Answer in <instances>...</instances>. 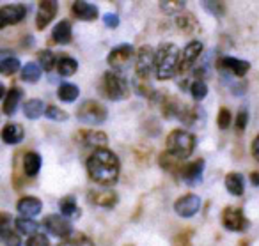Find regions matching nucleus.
<instances>
[{
  "mask_svg": "<svg viewBox=\"0 0 259 246\" xmlns=\"http://www.w3.org/2000/svg\"><path fill=\"white\" fill-rule=\"evenodd\" d=\"M87 172H89V177L94 182L103 186H112L119 179L121 163H119V158L112 151H108L107 147L96 149L87 160Z\"/></svg>",
  "mask_w": 259,
  "mask_h": 246,
  "instance_id": "1",
  "label": "nucleus"
},
{
  "mask_svg": "<svg viewBox=\"0 0 259 246\" xmlns=\"http://www.w3.org/2000/svg\"><path fill=\"white\" fill-rule=\"evenodd\" d=\"M180 48L174 43H162L156 48L155 75L158 80H170L180 69Z\"/></svg>",
  "mask_w": 259,
  "mask_h": 246,
  "instance_id": "2",
  "label": "nucleus"
},
{
  "mask_svg": "<svg viewBox=\"0 0 259 246\" xmlns=\"http://www.w3.org/2000/svg\"><path fill=\"white\" fill-rule=\"evenodd\" d=\"M195 149V136L185 129H174L167 136V151L180 160H187Z\"/></svg>",
  "mask_w": 259,
  "mask_h": 246,
  "instance_id": "3",
  "label": "nucleus"
},
{
  "mask_svg": "<svg viewBox=\"0 0 259 246\" xmlns=\"http://www.w3.org/2000/svg\"><path fill=\"white\" fill-rule=\"evenodd\" d=\"M101 89H103L105 96L112 101L128 100V96H130L128 80L122 75H119V73H112V71L105 73L103 80H101Z\"/></svg>",
  "mask_w": 259,
  "mask_h": 246,
  "instance_id": "4",
  "label": "nucleus"
},
{
  "mask_svg": "<svg viewBox=\"0 0 259 246\" xmlns=\"http://www.w3.org/2000/svg\"><path fill=\"white\" fill-rule=\"evenodd\" d=\"M108 117V110L103 103L94 100H87L76 110V119L80 122H85L89 126H100L107 121Z\"/></svg>",
  "mask_w": 259,
  "mask_h": 246,
  "instance_id": "5",
  "label": "nucleus"
},
{
  "mask_svg": "<svg viewBox=\"0 0 259 246\" xmlns=\"http://www.w3.org/2000/svg\"><path fill=\"white\" fill-rule=\"evenodd\" d=\"M222 225L231 232H245L250 223H248L243 209L234 206H227L222 211Z\"/></svg>",
  "mask_w": 259,
  "mask_h": 246,
  "instance_id": "6",
  "label": "nucleus"
},
{
  "mask_svg": "<svg viewBox=\"0 0 259 246\" xmlns=\"http://www.w3.org/2000/svg\"><path fill=\"white\" fill-rule=\"evenodd\" d=\"M134 55H135V50L132 44H117L114 50L108 54L107 57V62L110 68H114L115 71H122L130 66V62L134 61Z\"/></svg>",
  "mask_w": 259,
  "mask_h": 246,
  "instance_id": "7",
  "label": "nucleus"
},
{
  "mask_svg": "<svg viewBox=\"0 0 259 246\" xmlns=\"http://www.w3.org/2000/svg\"><path fill=\"white\" fill-rule=\"evenodd\" d=\"M155 59H156V50L151 48L149 44L142 46L137 54V61H135V73L139 78H146L155 71Z\"/></svg>",
  "mask_w": 259,
  "mask_h": 246,
  "instance_id": "8",
  "label": "nucleus"
},
{
  "mask_svg": "<svg viewBox=\"0 0 259 246\" xmlns=\"http://www.w3.org/2000/svg\"><path fill=\"white\" fill-rule=\"evenodd\" d=\"M43 227L48 230V234L55 235L61 239H69L73 235V227L68 221L66 216H59V214H50L43 220Z\"/></svg>",
  "mask_w": 259,
  "mask_h": 246,
  "instance_id": "9",
  "label": "nucleus"
},
{
  "mask_svg": "<svg viewBox=\"0 0 259 246\" xmlns=\"http://www.w3.org/2000/svg\"><path fill=\"white\" fill-rule=\"evenodd\" d=\"M201 54H202V43L201 41H190V43L185 46V50L181 52L180 69H178V73H180L181 76L187 75V73L194 68L195 62L199 61Z\"/></svg>",
  "mask_w": 259,
  "mask_h": 246,
  "instance_id": "10",
  "label": "nucleus"
},
{
  "mask_svg": "<svg viewBox=\"0 0 259 246\" xmlns=\"http://www.w3.org/2000/svg\"><path fill=\"white\" fill-rule=\"evenodd\" d=\"M201 209V196L195 193H187V195L180 196L174 204V211L178 216L181 218H192L199 213Z\"/></svg>",
  "mask_w": 259,
  "mask_h": 246,
  "instance_id": "11",
  "label": "nucleus"
},
{
  "mask_svg": "<svg viewBox=\"0 0 259 246\" xmlns=\"http://www.w3.org/2000/svg\"><path fill=\"white\" fill-rule=\"evenodd\" d=\"M29 13V8L23 4L15 6H2L0 9V29H6L8 25H16L20 23Z\"/></svg>",
  "mask_w": 259,
  "mask_h": 246,
  "instance_id": "12",
  "label": "nucleus"
},
{
  "mask_svg": "<svg viewBox=\"0 0 259 246\" xmlns=\"http://www.w3.org/2000/svg\"><path fill=\"white\" fill-rule=\"evenodd\" d=\"M87 199H89L91 204H94V206H98V207H105V209H112V207H115L119 202V195L114 189H108V188L91 189V191L87 193Z\"/></svg>",
  "mask_w": 259,
  "mask_h": 246,
  "instance_id": "13",
  "label": "nucleus"
},
{
  "mask_svg": "<svg viewBox=\"0 0 259 246\" xmlns=\"http://www.w3.org/2000/svg\"><path fill=\"white\" fill-rule=\"evenodd\" d=\"M204 160L199 158V160H194V161H188V163L183 165L181 168V179H183L187 184L190 186H195L202 181V172H204Z\"/></svg>",
  "mask_w": 259,
  "mask_h": 246,
  "instance_id": "14",
  "label": "nucleus"
},
{
  "mask_svg": "<svg viewBox=\"0 0 259 246\" xmlns=\"http://www.w3.org/2000/svg\"><path fill=\"white\" fill-rule=\"evenodd\" d=\"M59 11V4L57 2H52V0H43L37 6V15H36V27L39 30L47 29L50 25V22L55 18Z\"/></svg>",
  "mask_w": 259,
  "mask_h": 246,
  "instance_id": "15",
  "label": "nucleus"
},
{
  "mask_svg": "<svg viewBox=\"0 0 259 246\" xmlns=\"http://www.w3.org/2000/svg\"><path fill=\"white\" fill-rule=\"evenodd\" d=\"M219 66L226 69V71H229L231 75L238 76V78H243V76L248 73V69H250V62L248 61H241V59L229 57V55L220 59Z\"/></svg>",
  "mask_w": 259,
  "mask_h": 246,
  "instance_id": "16",
  "label": "nucleus"
},
{
  "mask_svg": "<svg viewBox=\"0 0 259 246\" xmlns=\"http://www.w3.org/2000/svg\"><path fill=\"white\" fill-rule=\"evenodd\" d=\"M71 13L75 18L82 20V22H94L100 15L98 8L91 2H82V0H76L71 4Z\"/></svg>",
  "mask_w": 259,
  "mask_h": 246,
  "instance_id": "17",
  "label": "nucleus"
},
{
  "mask_svg": "<svg viewBox=\"0 0 259 246\" xmlns=\"http://www.w3.org/2000/svg\"><path fill=\"white\" fill-rule=\"evenodd\" d=\"M0 241L2 246H18L20 235L15 234V225L11 227V216L2 213V225H0Z\"/></svg>",
  "mask_w": 259,
  "mask_h": 246,
  "instance_id": "18",
  "label": "nucleus"
},
{
  "mask_svg": "<svg viewBox=\"0 0 259 246\" xmlns=\"http://www.w3.org/2000/svg\"><path fill=\"white\" fill-rule=\"evenodd\" d=\"M16 211L22 214L23 218H34L43 211V202L37 196H23L20 202L16 204Z\"/></svg>",
  "mask_w": 259,
  "mask_h": 246,
  "instance_id": "19",
  "label": "nucleus"
},
{
  "mask_svg": "<svg viewBox=\"0 0 259 246\" xmlns=\"http://www.w3.org/2000/svg\"><path fill=\"white\" fill-rule=\"evenodd\" d=\"M22 97H23V90L20 89V87H13V89H9L8 92L4 94L2 112H4L8 117L15 115L16 110H18V105H20V101H22Z\"/></svg>",
  "mask_w": 259,
  "mask_h": 246,
  "instance_id": "20",
  "label": "nucleus"
},
{
  "mask_svg": "<svg viewBox=\"0 0 259 246\" xmlns=\"http://www.w3.org/2000/svg\"><path fill=\"white\" fill-rule=\"evenodd\" d=\"M23 136H25V131H23V126L18 122H8L2 128V140L8 145H18L23 140Z\"/></svg>",
  "mask_w": 259,
  "mask_h": 246,
  "instance_id": "21",
  "label": "nucleus"
},
{
  "mask_svg": "<svg viewBox=\"0 0 259 246\" xmlns=\"http://www.w3.org/2000/svg\"><path fill=\"white\" fill-rule=\"evenodd\" d=\"M78 138L83 147H96V149H105L108 142L103 131H80Z\"/></svg>",
  "mask_w": 259,
  "mask_h": 246,
  "instance_id": "22",
  "label": "nucleus"
},
{
  "mask_svg": "<svg viewBox=\"0 0 259 246\" xmlns=\"http://www.w3.org/2000/svg\"><path fill=\"white\" fill-rule=\"evenodd\" d=\"M176 25L183 34H197V32H201V25H199L197 18H195L192 13H187V11L181 13V15H178Z\"/></svg>",
  "mask_w": 259,
  "mask_h": 246,
  "instance_id": "23",
  "label": "nucleus"
},
{
  "mask_svg": "<svg viewBox=\"0 0 259 246\" xmlns=\"http://www.w3.org/2000/svg\"><path fill=\"white\" fill-rule=\"evenodd\" d=\"M52 39L59 44H69L73 39V27L68 20H62L57 25L54 27V32H52Z\"/></svg>",
  "mask_w": 259,
  "mask_h": 246,
  "instance_id": "24",
  "label": "nucleus"
},
{
  "mask_svg": "<svg viewBox=\"0 0 259 246\" xmlns=\"http://www.w3.org/2000/svg\"><path fill=\"white\" fill-rule=\"evenodd\" d=\"M226 189L234 196H241L245 193V179L240 172H231V174L226 175Z\"/></svg>",
  "mask_w": 259,
  "mask_h": 246,
  "instance_id": "25",
  "label": "nucleus"
},
{
  "mask_svg": "<svg viewBox=\"0 0 259 246\" xmlns=\"http://www.w3.org/2000/svg\"><path fill=\"white\" fill-rule=\"evenodd\" d=\"M41 165H43V160L37 153L30 151L23 156V172H25L27 177H36L41 170Z\"/></svg>",
  "mask_w": 259,
  "mask_h": 246,
  "instance_id": "26",
  "label": "nucleus"
},
{
  "mask_svg": "<svg viewBox=\"0 0 259 246\" xmlns=\"http://www.w3.org/2000/svg\"><path fill=\"white\" fill-rule=\"evenodd\" d=\"M199 119L204 121V112H202V108L197 107V105H192V107L185 105L183 112H181V115H180V121L183 122L185 126H197Z\"/></svg>",
  "mask_w": 259,
  "mask_h": 246,
  "instance_id": "27",
  "label": "nucleus"
},
{
  "mask_svg": "<svg viewBox=\"0 0 259 246\" xmlns=\"http://www.w3.org/2000/svg\"><path fill=\"white\" fill-rule=\"evenodd\" d=\"M158 163H160V167H162L165 172H169V174H178V172H181V168H183L180 158H176L174 154H170L169 151H165V153L160 154Z\"/></svg>",
  "mask_w": 259,
  "mask_h": 246,
  "instance_id": "28",
  "label": "nucleus"
},
{
  "mask_svg": "<svg viewBox=\"0 0 259 246\" xmlns=\"http://www.w3.org/2000/svg\"><path fill=\"white\" fill-rule=\"evenodd\" d=\"M23 112H25L27 119L36 121V119H39L41 115H43V112H47V108H45L43 101L37 100V97H32V100L25 101V105H23Z\"/></svg>",
  "mask_w": 259,
  "mask_h": 246,
  "instance_id": "29",
  "label": "nucleus"
},
{
  "mask_svg": "<svg viewBox=\"0 0 259 246\" xmlns=\"http://www.w3.org/2000/svg\"><path fill=\"white\" fill-rule=\"evenodd\" d=\"M76 69H78V62L73 57H69V55H61V57H57V73L61 76L75 75Z\"/></svg>",
  "mask_w": 259,
  "mask_h": 246,
  "instance_id": "30",
  "label": "nucleus"
},
{
  "mask_svg": "<svg viewBox=\"0 0 259 246\" xmlns=\"http://www.w3.org/2000/svg\"><path fill=\"white\" fill-rule=\"evenodd\" d=\"M57 96L62 103H73V101L80 96V89H78V85H75V83H68V82L61 83L57 89Z\"/></svg>",
  "mask_w": 259,
  "mask_h": 246,
  "instance_id": "31",
  "label": "nucleus"
},
{
  "mask_svg": "<svg viewBox=\"0 0 259 246\" xmlns=\"http://www.w3.org/2000/svg\"><path fill=\"white\" fill-rule=\"evenodd\" d=\"M15 227L20 234H29V235H34L37 234V228H39V223L34 221L32 218H16L15 220Z\"/></svg>",
  "mask_w": 259,
  "mask_h": 246,
  "instance_id": "32",
  "label": "nucleus"
},
{
  "mask_svg": "<svg viewBox=\"0 0 259 246\" xmlns=\"http://www.w3.org/2000/svg\"><path fill=\"white\" fill-rule=\"evenodd\" d=\"M41 78V66L36 62H29L25 68L22 69V80L27 83H36Z\"/></svg>",
  "mask_w": 259,
  "mask_h": 246,
  "instance_id": "33",
  "label": "nucleus"
},
{
  "mask_svg": "<svg viewBox=\"0 0 259 246\" xmlns=\"http://www.w3.org/2000/svg\"><path fill=\"white\" fill-rule=\"evenodd\" d=\"M59 207H61V214L66 218L73 216V214H78V207H76V199L75 195H66L61 199V204H59Z\"/></svg>",
  "mask_w": 259,
  "mask_h": 246,
  "instance_id": "34",
  "label": "nucleus"
},
{
  "mask_svg": "<svg viewBox=\"0 0 259 246\" xmlns=\"http://www.w3.org/2000/svg\"><path fill=\"white\" fill-rule=\"evenodd\" d=\"M20 68H22V64H20V61L15 55L13 57H2V61H0V73L6 76L15 75Z\"/></svg>",
  "mask_w": 259,
  "mask_h": 246,
  "instance_id": "35",
  "label": "nucleus"
},
{
  "mask_svg": "<svg viewBox=\"0 0 259 246\" xmlns=\"http://www.w3.org/2000/svg\"><path fill=\"white\" fill-rule=\"evenodd\" d=\"M37 61H39V66L45 69V71H52L54 68H57V57H55L54 52L50 50H43L37 54Z\"/></svg>",
  "mask_w": 259,
  "mask_h": 246,
  "instance_id": "36",
  "label": "nucleus"
},
{
  "mask_svg": "<svg viewBox=\"0 0 259 246\" xmlns=\"http://www.w3.org/2000/svg\"><path fill=\"white\" fill-rule=\"evenodd\" d=\"M190 94L195 103H201V101L208 96V85H206L202 80H194V82L190 83Z\"/></svg>",
  "mask_w": 259,
  "mask_h": 246,
  "instance_id": "37",
  "label": "nucleus"
},
{
  "mask_svg": "<svg viewBox=\"0 0 259 246\" xmlns=\"http://www.w3.org/2000/svg\"><path fill=\"white\" fill-rule=\"evenodd\" d=\"M187 8V2L183 0H176V2H160V9H162L165 15H181L185 13Z\"/></svg>",
  "mask_w": 259,
  "mask_h": 246,
  "instance_id": "38",
  "label": "nucleus"
},
{
  "mask_svg": "<svg viewBox=\"0 0 259 246\" xmlns=\"http://www.w3.org/2000/svg\"><path fill=\"white\" fill-rule=\"evenodd\" d=\"M45 117L50 119V121H55V122H64L68 121V112H64L62 108L55 107V105H50L47 107V112H45Z\"/></svg>",
  "mask_w": 259,
  "mask_h": 246,
  "instance_id": "39",
  "label": "nucleus"
},
{
  "mask_svg": "<svg viewBox=\"0 0 259 246\" xmlns=\"http://www.w3.org/2000/svg\"><path fill=\"white\" fill-rule=\"evenodd\" d=\"M231 121H233V117H231L229 108L222 107L219 110V117H217V124H219V128L220 129H227L231 126Z\"/></svg>",
  "mask_w": 259,
  "mask_h": 246,
  "instance_id": "40",
  "label": "nucleus"
},
{
  "mask_svg": "<svg viewBox=\"0 0 259 246\" xmlns=\"http://www.w3.org/2000/svg\"><path fill=\"white\" fill-rule=\"evenodd\" d=\"M202 8L211 13V15L219 16V18L224 16V13H226V4L224 2H202Z\"/></svg>",
  "mask_w": 259,
  "mask_h": 246,
  "instance_id": "41",
  "label": "nucleus"
},
{
  "mask_svg": "<svg viewBox=\"0 0 259 246\" xmlns=\"http://www.w3.org/2000/svg\"><path fill=\"white\" fill-rule=\"evenodd\" d=\"M69 244H73V246H96L93 239L87 237L85 234H73L71 237H69Z\"/></svg>",
  "mask_w": 259,
  "mask_h": 246,
  "instance_id": "42",
  "label": "nucleus"
},
{
  "mask_svg": "<svg viewBox=\"0 0 259 246\" xmlns=\"http://www.w3.org/2000/svg\"><path fill=\"white\" fill-rule=\"evenodd\" d=\"M247 122H248L247 108H240V112H238V115H236V122H234V128H236V131H245V128H247Z\"/></svg>",
  "mask_w": 259,
  "mask_h": 246,
  "instance_id": "43",
  "label": "nucleus"
},
{
  "mask_svg": "<svg viewBox=\"0 0 259 246\" xmlns=\"http://www.w3.org/2000/svg\"><path fill=\"white\" fill-rule=\"evenodd\" d=\"M25 246H50V241H48V237L45 234L37 232V234L30 235V237L27 239Z\"/></svg>",
  "mask_w": 259,
  "mask_h": 246,
  "instance_id": "44",
  "label": "nucleus"
},
{
  "mask_svg": "<svg viewBox=\"0 0 259 246\" xmlns=\"http://www.w3.org/2000/svg\"><path fill=\"white\" fill-rule=\"evenodd\" d=\"M190 237H192V232H190V228H188V230L181 232V234H178L176 237H174L172 246H192Z\"/></svg>",
  "mask_w": 259,
  "mask_h": 246,
  "instance_id": "45",
  "label": "nucleus"
},
{
  "mask_svg": "<svg viewBox=\"0 0 259 246\" xmlns=\"http://www.w3.org/2000/svg\"><path fill=\"white\" fill-rule=\"evenodd\" d=\"M101 20H103V23L108 27V29H115V27H119V16L114 15V13H105Z\"/></svg>",
  "mask_w": 259,
  "mask_h": 246,
  "instance_id": "46",
  "label": "nucleus"
},
{
  "mask_svg": "<svg viewBox=\"0 0 259 246\" xmlns=\"http://www.w3.org/2000/svg\"><path fill=\"white\" fill-rule=\"evenodd\" d=\"M252 156L255 158V160L259 161V135L254 138V142H252Z\"/></svg>",
  "mask_w": 259,
  "mask_h": 246,
  "instance_id": "47",
  "label": "nucleus"
},
{
  "mask_svg": "<svg viewBox=\"0 0 259 246\" xmlns=\"http://www.w3.org/2000/svg\"><path fill=\"white\" fill-rule=\"evenodd\" d=\"M250 182H252V186H255V188H257V186H259V172H252V174H250Z\"/></svg>",
  "mask_w": 259,
  "mask_h": 246,
  "instance_id": "48",
  "label": "nucleus"
},
{
  "mask_svg": "<svg viewBox=\"0 0 259 246\" xmlns=\"http://www.w3.org/2000/svg\"><path fill=\"white\" fill-rule=\"evenodd\" d=\"M238 244H240V246H248V241H240Z\"/></svg>",
  "mask_w": 259,
  "mask_h": 246,
  "instance_id": "49",
  "label": "nucleus"
},
{
  "mask_svg": "<svg viewBox=\"0 0 259 246\" xmlns=\"http://www.w3.org/2000/svg\"><path fill=\"white\" fill-rule=\"evenodd\" d=\"M59 246H62V244H59Z\"/></svg>",
  "mask_w": 259,
  "mask_h": 246,
  "instance_id": "50",
  "label": "nucleus"
}]
</instances>
